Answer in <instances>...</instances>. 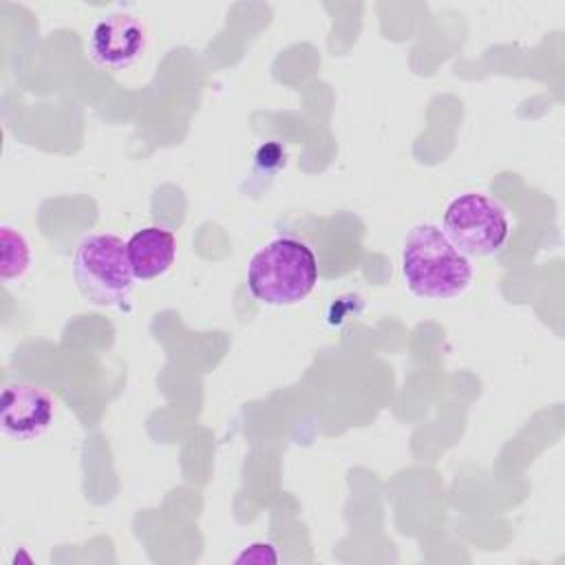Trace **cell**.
<instances>
[{
    "label": "cell",
    "instance_id": "8",
    "mask_svg": "<svg viewBox=\"0 0 565 565\" xmlns=\"http://www.w3.org/2000/svg\"><path fill=\"white\" fill-rule=\"evenodd\" d=\"M33 263L26 236L11 225L0 227V278L4 282L22 278Z\"/></svg>",
    "mask_w": 565,
    "mask_h": 565
},
{
    "label": "cell",
    "instance_id": "3",
    "mask_svg": "<svg viewBox=\"0 0 565 565\" xmlns=\"http://www.w3.org/2000/svg\"><path fill=\"white\" fill-rule=\"evenodd\" d=\"M73 278L88 302L99 307L124 305L137 280L124 238L110 232L84 236L73 254Z\"/></svg>",
    "mask_w": 565,
    "mask_h": 565
},
{
    "label": "cell",
    "instance_id": "4",
    "mask_svg": "<svg viewBox=\"0 0 565 565\" xmlns=\"http://www.w3.org/2000/svg\"><path fill=\"white\" fill-rule=\"evenodd\" d=\"M441 230L468 258H481L503 247L510 234V221L505 210L488 194L463 192L446 205Z\"/></svg>",
    "mask_w": 565,
    "mask_h": 565
},
{
    "label": "cell",
    "instance_id": "1",
    "mask_svg": "<svg viewBox=\"0 0 565 565\" xmlns=\"http://www.w3.org/2000/svg\"><path fill=\"white\" fill-rule=\"evenodd\" d=\"M399 265L411 294L426 300L457 298L472 280L470 258L433 223H419L406 234Z\"/></svg>",
    "mask_w": 565,
    "mask_h": 565
},
{
    "label": "cell",
    "instance_id": "5",
    "mask_svg": "<svg viewBox=\"0 0 565 565\" xmlns=\"http://www.w3.org/2000/svg\"><path fill=\"white\" fill-rule=\"evenodd\" d=\"M55 419L53 395L35 384L15 382L4 386L0 399V428L15 441L42 437Z\"/></svg>",
    "mask_w": 565,
    "mask_h": 565
},
{
    "label": "cell",
    "instance_id": "2",
    "mask_svg": "<svg viewBox=\"0 0 565 565\" xmlns=\"http://www.w3.org/2000/svg\"><path fill=\"white\" fill-rule=\"evenodd\" d=\"M320 276L316 252L294 238L276 236L258 247L247 263V289L263 302L274 307L296 305L305 300Z\"/></svg>",
    "mask_w": 565,
    "mask_h": 565
},
{
    "label": "cell",
    "instance_id": "6",
    "mask_svg": "<svg viewBox=\"0 0 565 565\" xmlns=\"http://www.w3.org/2000/svg\"><path fill=\"white\" fill-rule=\"evenodd\" d=\"M146 24L132 13H110L99 20L90 33L88 53L95 64L121 71L132 66L146 51Z\"/></svg>",
    "mask_w": 565,
    "mask_h": 565
},
{
    "label": "cell",
    "instance_id": "7",
    "mask_svg": "<svg viewBox=\"0 0 565 565\" xmlns=\"http://www.w3.org/2000/svg\"><path fill=\"white\" fill-rule=\"evenodd\" d=\"M126 252L135 278L152 280L172 267L177 258V238L161 225H148L126 241Z\"/></svg>",
    "mask_w": 565,
    "mask_h": 565
}]
</instances>
